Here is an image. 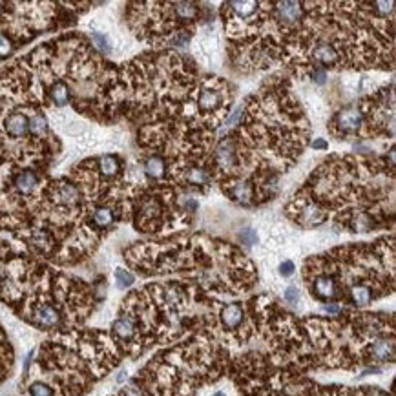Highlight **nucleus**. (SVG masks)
I'll list each match as a JSON object with an SVG mask.
<instances>
[{"label": "nucleus", "instance_id": "obj_16", "mask_svg": "<svg viewBox=\"0 0 396 396\" xmlns=\"http://www.w3.org/2000/svg\"><path fill=\"white\" fill-rule=\"evenodd\" d=\"M89 43H92V46H94L102 57L108 55V53H111L110 40L106 38V35L97 33V31H95V33H92V40H89Z\"/></svg>", "mask_w": 396, "mask_h": 396}, {"label": "nucleus", "instance_id": "obj_15", "mask_svg": "<svg viewBox=\"0 0 396 396\" xmlns=\"http://www.w3.org/2000/svg\"><path fill=\"white\" fill-rule=\"evenodd\" d=\"M13 362H15L13 347L9 343L8 336H6L4 329L0 327V383L4 382L9 376V373H11Z\"/></svg>", "mask_w": 396, "mask_h": 396}, {"label": "nucleus", "instance_id": "obj_22", "mask_svg": "<svg viewBox=\"0 0 396 396\" xmlns=\"http://www.w3.org/2000/svg\"><path fill=\"white\" fill-rule=\"evenodd\" d=\"M212 396H226V395H225V392H223V391H216Z\"/></svg>", "mask_w": 396, "mask_h": 396}, {"label": "nucleus", "instance_id": "obj_12", "mask_svg": "<svg viewBox=\"0 0 396 396\" xmlns=\"http://www.w3.org/2000/svg\"><path fill=\"white\" fill-rule=\"evenodd\" d=\"M234 102V92L229 82L221 77L207 75L199 79L192 102V115L194 119L204 128L214 130L219 124L226 123V115Z\"/></svg>", "mask_w": 396, "mask_h": 396}, {"label": "nucleus", "instance_id": "obj_18", "mask_svg": "<svg viewBox=\"0 0 396 396\" xmlns=\"http://www.w3.org/2000/svg\"><path fill=\"white\" fill-rule=\"evenodd\" d=\"M285 302L290 303V305H296L299 302V290L296 287H289L285 289Z\"/></svg>", "mask_w": 396, "mask_h": 396}, {"label": "nucleus", "instance_id": "obj_9", "mask_svg": "<svg viewBox=\"0 0 396 396\" xmlns=\"http://www.w3.org/2000/svg\"><path fill=\"white\" fill-rule=\"evenodd\" d=\"M123 358L108 332L75 329L51 334L24 378L40 380L55 396H84Z\"/></svg>", "mask_w": 396, "mask_h": 396}, {"label": "nucleus", "instance_id": "obj_4", "mask_svg": "<svg viewBox=\"0 0 396 396\" xmlns=\"http://www.w3.org/2000/svg\"><path fill=\"white\" fill-rule=\"evenodd\" d=\"M294 196L316 204L329 219L367 234L395 219V145L378 158H331L312 172Z\"/></svg>", "mask_w": 396, "mask_h": 396}, {"label": "nucleus", "instance_id": "obj_3", "mask_svg": "<svg viewBox=\"0 0 396 396\" xmlns=\"http://www.w3.org/2000/svg\"><path fill=\"white\" fill-rule=\"evenodd\" d=\"M238 161V177L254 181L261 199L268 201L309 141V121L290 86L280 75L248 97L239 121L226 132Z\"/></svg>", "mask_w": 396, "mask_h": 396}, {"label": "nucleus", "instance_id": "obj_21", "mask_svg": "<svg viewBox=\"0 0 396 396\" xmlns=\"http://www.w3.org/2000/svg\"><path fill=\"white\" fill-rule=\"evenodd\" d=\"M327 146H329V143L324 139H316L314 143H312V148H314V150H325Z\"/></svg>", "mask_w": 396, "mask_h": 396}, {"label": "nucleus", "instance_id": "obj_19", "mask_svg": "<svg viewBox=\"0 0 396 396\" xmlns=\"http://www.w3.org/2000/svg\"><path fill=\"white\" fill-rule=\"evenodd\" d=\"M239 239H241V243H245V245H252V243H255V232L252 229H245L239 232Z\"/></svg>", "mask_w": 396, "mask_h": 396}, {"label": "nucleus", "instance_id": "obj_6", "mask_svg": "<svg viewBox=\"0 0 396 396\" xmlns=\"http://www.w3.org/2000/svg\"><path fill=\"white\" fill-rule=\"evenodd\" d=\"M124 261L141 276L179 274L204 292H248L258 281L255 267L234 245L225 241L192 236L159 241L136 243L123 252Z\"/></svg>", "mask_w": 396, "mask_h": 396}, {"label": "nucleus", "instance_id": "obj_20", "mask_svg": "<svg viewBox=\"0 0 396 396\" xmlns=\"http://www.w3.org/2000/svg\"><path fill=\"white\" fill-rule=\"evenodd\" d=\"M280 273H281V276L290 277V276H292L294 273H296V267H294L292 261L287 260V261H283V263L280 265Z\"/></svg>", "mask_w": 396, "mask_h": 396}, {"label": "nucleus", "instance_id": "obj_1", "mask_svg": "<svg viewBox=\"0 0 396 396\" xmlns=\"http://www.w3.org/2000/svg\"><path fill=\"white\" fill-rule=\"evenodd\" d=\"M0 95L46 110L73 111L101 124L121 117L119 66L84 35L53 38L0 70Z\"/></svg>", "mask_w": 396, "mask_h": 396}, {"label": "nucleus", "instance_id": "obj_17", "mask_svg": "<svg viewBox=\"0 0 396 396\" xmlns=\"http://www.w3.org/2000/svg\"><path fill=\"white\" fill-rule=\"evenodd\" d=\"M115 281H117V285L121 289H128V287H132L136 283V276L132 273H128L126 268H117L115 270Z\"/></svg>", "mask_w": 396, "mask_h": 396}, {"label": "nucleus", "instance_id": "obj_13", "mask_svg": "<svg viewBox=\"0 0 396 396\" xmlns=\"http://www.w3.org/2000/svg\"><path fill=\"white\" fill-rule=\"evenodd\" d=\"M327 130L336 139H367L365 117L360 102L338 110L329 121Z\"/></svg>", "mask_w": 396, "mask_h": 396}, {"label": "nucleus", "instance_id": "obj_11", "mask_svg": "<svg viewBox=\"0 0 396 396\" xmlns=\"http://www.w3.org/2000/svg\"><path fill=\"white\" fill-rule=\"evenodd\" d=\"M70 8L72 2H9L0 6V31L18 48L44 31L75 24L81 9Z\"/></svg>", "mask_w": 396, "mask_h": 396}, {"label": "nucleus", "instance_id": "obj_5", "mask_svg": "<svg viewBox=\"0 0 396 396\" xmlns=\"http://www.w3.org/2000/svg\"><path fill=\"white\" fill-rule=\"evenodd\" d=\"M0 303L48 334L81 329L99 303L97 287L13 251L0 260Z\"/></svg>", "mask_w": 396, "mask_h": 396}, {"label": "nucleus", "instance_id": "obj_7", "mask_svg": "<svg viewBox=\"0 0 396 396\" xmlns=\"http://www.w3.org/2000/svg\"><path fill=\"white\" fill-rule=\"evenodd\" d=\"M197 82L194 60L177 51L136 57L119 66L121 117L137 130L190 117Z\"/></svg>", "mask_w": 396, "mask_h": 396}, {"label": "nucleus", "instance_id": "obj_14", "mask_svg": "<svg viewBox=\"0 0 396 396\" xmlns=\"http://www.w3.org/2000/svg\"><path fill=\"white\" fill-rule=\"evenodd\" d=\"M139 166L148 183H163L168 179V166L158 153H145L139 159Z\"/></svg>", "mask_w": 396, "mask_h": 396}, {"label": "nucleus", "instance_id": "obj_8", "mask_svg": "<svg viewBox=\"0 0 396 396\" xmlns=\"http://www.w3.org/2000/svg\"><path fill=\"white\" fill-rule=\"evenodd\" d=\"M303 281L316 302L356 309L370 305L395 290V236L309 258Z\"/></svg>", "mask_w": 396, "mask_h": 396}, {"label": "nucleus", "instance_id": "obj_2", "mask_svg": "<svg viewBox=\"0 0 396 396\" xmlns=\"http://www.w3.org/2000/svg\"><path fill=\"white\" fill-rule=\"evenodd\" d=\"M277 62L298 79L314 70H392L395 2H305Z\"/></svg>", "mask_w": 396, "mask_h": 396}, {"label": "nucleus", "instance_id": "obj_10", "mask_svg": "<svg viewBox=\"0 0 396 396\" xmlns=\"http://www.w3.org/2000/svg\"><path fill=\"white\" fill-rule=\"evenodd\" d=\"M199 8L196 2H130L124 18L136 37L163 48L168 46L179 31L196 28L201 17Z\"/></svg>", "mask_w": 396, "mask_h": 396}]
</instances>
